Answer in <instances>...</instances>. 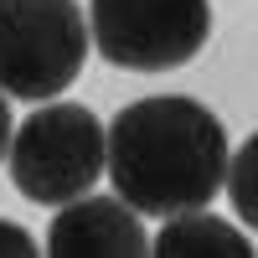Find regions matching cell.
<instances>
[{"instance_id": "6da1fadb", "label": "cell", "mask_w": 258, "mask_h": 258, "mask_svg": "<svg viewBox=\"0 0 258 258\" xmlns=\"http://www.w3.org/2000/svg\"><path fill=\"white\" fill-rule=\"evenodd\" d=\"M227 160L222 119L181 93L135 98L109 124V181L140 217L207 207L227 181Z\"/></svg>"}, {"instance_id": "5b68a950", "label": "cell", "mask_w": 258, "mask_h": 258, "mask_svg": "<svg viewBox=\"0 0 258 258\" xmlns=\"http://www.w3.org/2000/svg\"><path fill=\"white\" fill-rule=\"evenodd\" d=\"M41 248L57 258H140L150 248V238L140 227V212L119 191L114 197H93L88 191L78 202H62Z\"/></svg>"}, {"instance_id": "ba28073f", "label": "cell", "mask_w": 258, "mask_h": 258, "mask_svg": "<svg viewBox=\"0 0 258 258\" xmlns=\"http://www.w3.org/2000/svg\"><path fill=\"white\" fill-rule=\"evenodd\" d=\"M11 253H16V258H31V253H41V243H36L21 222H6V217H0V258H11Z\"/></svg>"}, {"instance_id": "3957f363", "label": "cell", "mask_w": 258, "mask_h": 258, "mask_svg": "<svg viewBox=\"0 0 258 258\" xmlns=\"http://www.w3.org/2000/svg\"><path fill=\"white\" fill-rule=\"evenodd\" d=\"M109 170V129L83 103H41L11 135V181L36 207L78 202Z\"/></svg>"}, {"instance_id": "277c9868", "label": "cell", "mask_w": 258, "mask_h": 258, "mask_svg": "<svg viewBox=\"0 0 258 258\" xmlns=\"http://www.w3.org/2000/svg\"><path fill=\"white\" fill-rule=\"evenodd\" d=\"M88 31L103 62L124 73L186 68L212 36L207 0H88Z\"/></svg>"}, {"instance_id": "52a82bcc", "label": "cell", "mask_w": 258, "mask_h": 258, "mask_svg": "<svg viewBox=\"0 0 258 258\" xmlns=\"http://www.w3.org/2000/svg\"><path fill=\"white\" fill-rule=\"evenodd\" d=\"M222 191H227V202H232V212L248 222V227H258V129L232 150V160H227V181H222Z\"/></svg>"}, {"instance_id": "7a4b0ae2", "label": "cell", "mask_w": 258, "mask_h": 258, "mask_svg": "<svg viewBox=\"0 0 258 258\" xmlns=\"http://www.w3.org/2000/svg\"><path fill=\"white\" fill-rule=\"evenodd\" d=\"M88 11L78 0H0V93L47 103L88 62Z\"/></svg>"}, {"instance_id": "8992f818", "label": "cell", "mask_w": 258, "mask_h": 258, "mask_svg": "<svg viewBox=\"0 0 258 258\" xmlns=\"http://www.w3.org/2000/svg\"><path fill=\"white\" fill-rule=\"evenodd\" d=\"M160 258H253V243L248 232H238L232 222H222L217 212H176V217H165L160 238L150 243Z\"/></svg>"}, {"instance_id": "9c48e42d", "label": "cell", "mask_w": 258, "mask_h": 258, "mask_svg": "<svg viewBox=\"0 0 258 258\" xmlns=\"http://www.w3.org/2000/svg\"><path fill=\"white\" fill-rule=\"evenodd\" d=\"M11 155V103H6V93H0V160Z\"/></svg>"}]
</instances>
